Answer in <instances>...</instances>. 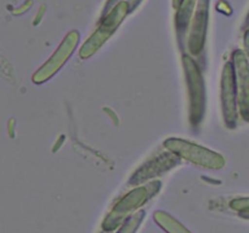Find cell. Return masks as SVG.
<instances>
[{
    "instance_id": "cell-17",
    "label": "cell",
    "mask_w": 249,
    "mask_h": 233,
    "mask_svg": "<svg viewBox=\"0 0 249 233\" xmlns=\"http://www.w3.org/2000/svg\"><path fill=\"white\" fill-rule=\"evenodd\" d=\"M182 2H184V0H173V7H174L175 10H178Z\"/></svg>"
},
{
    "instance_id": "cell-13",
    "label": "cell",
    "mask_w": 249,
    "mask_h": 233,
    "mask_svg": "<svg viewBox=\"0 0 249 233\" xmlns=\"http://www.w3.org/2000/svg\"><path fill=\"white\" fill-rule=\"evenodd\" d=\"M231 208L236 211H240L241 215L249 217V198H240L231 201Z\"/></svg>"
},
{
    "instance_id": "cell-2",
    "label": "cell",
    "mask_w": 249,
    "mask_h": 233,
    "mask_svg": "<svg viewBox=\"0 0 249 233\" xmlns=\"http://www.w3.org/2000/svg\"><path fill=\"white\" fill-rule=\"evenodd\" d=\"M130 11L128 1H121L117 4L108 14L101 18V23L97 27L96 31L90 35V38L85 41L79 50V56L83 60L91 57L96 51L101 49V46L111 38L114 32L119 28L122 22Z\"/></svg>"
},
{
    "instance_id": "cell-6",
    "label": "cell",
    "mask_w": 249,
    "mask_h": 233,
    "mask_svg": "<svg viewBox=\"0 0 249 233\" xmlns=\"http://www.w3.org/2000/svg\"><path fill=\"white\" fill-rule=\"evenodd\" d=\"M221 108L223 116L228 128L235 129L237 126L238 103L237 89H236L235 69L232 62H228L221 73Z\"/></svg>"
},
{
    "instance_id": "cell-4",
    "label": "cell",
    "mask_w": 249,
    "mask_h": 233,
    "mask_svg": "<svg viewBox=\"0 0 249 233\" xmlns=\"http://www.w3.org/2000/svg\"><path fill=\"white\" fill-rule=\"evenodd\" d=\"M160 182L152 181L150 182V183L136 187L133 191L129 192L125 197H123V198L117 203V205L114 206L108 217L105 220V230L111 231L113 230V228H116L117 226L126 217V215H129V214L133 213L134 210H136L139 206L143 205L146 201L150 200L153 196H156V194L160 192Z\"/></svg>"
},
{
    "instance_id": "cell-8",
    "label": "cell",
    "mask_w": 249,
    "mask_h": 233,
    "mask_svg": "<svg viewBox=\"0 0 249 233\" xmlns=\"http://www.w3.org/2000/svg\"><path fill=\"white\" fill-rule=\"evenodd\" d=\"M232 65L237 89L238 112L243 120L249 123V61L247 53L243 50H236L232 53Z\"/></svg>"
},
{
    "instance_id": "cell-10",
    "label": "cell",
    "mask_w": 249,
    "mask_h": 233,
    "mask_svg": "<svg viewBox=\"0 0 249 233\" xmlns=\"http://www.w3.org/2000/svg\"><path fill=\"white\" fill-rule=\"evenodd\" d=\"M197 0H184L179 9L177 10V16H175V28H177V35L179 45L184 48L186 44L187 33L190 32L192 18L195 15V7H196Z\"/></svg>"
},
{
    "instance_id": "cell-7",
    "label": "cell",
    "mask_w": 249,
    "mask_h": 233,
    "mask_svg": "<svg viewBox=\"0 0 249 233\" xmlns=\"http://www.w3.org/2000/svg\"><path fill=\"white\" fill-rule=\"evenodd\" d=\"M180 163H181V158L169 150L155 155L134 171V174L129 179L128 184L129 186H138V184L145 183V182L169 171L173 167L178 166Z\"/></svg>"
},
{
    "instance_id": "cell-11",
    "label": "cell",
    "mask_w": 249,
    "mask_h": 233,
    "mask_svg": "<svg viewBox=\"0 0 249 233\" xmlns=\"http://www.w3.org/2000/svg\"><path fill=\"white\" fill-rule=\"evenodd\" d=\"M155 220H157L158 225L162 226L169 233H190L185 227H182L177 220L163 211H158L155 215Z\"/></svg>"
},
{
    "instance_id": "cell-3",
    "label": "cell",
    "mask_w": 249,
    "mask_h": 233,
    "mask_svg": "<svg viewBox=\"0 0 249 233\" xmlns=\"http://www.w3.org/2000/svg\"><path fill=\"white\" fill-rule=\"evenodd\" d=\"M164 147L181 159L189 160L192 164L206 169L216 170L225 166V158L223 155L190 141L170 137L164 141Z\"/></svg>"
},
{
    "instance_id": "cell-1",
    "label": "cell",
    "mask_w": 249,
    "mask_h": 233,
    "mask_svg": "<svg viewBox=\"0 0 249 233\" xmlns=\"http://www.w3.org/2000/svg\"><path fill=\"white\" fill-rule=\"evenodd\" d=\"M182 66L189 91L190 123L196 128L202 121L206 112V85L201 69L191 56H182Z\"/></svg>"
},
{
    "instance_id": "cell-12",
    "label": "cell",
    "mask_w": 249,
    "mask_h": 233,
    "mask_svg": "<svg viewBox=\"0 0 249 233\" xmlns=\"http://www.w3.org/2000/svg\"><path fill=\"white\" fill-rule=\"evenodd\" d=\"M143 211H139V213L134 214L128 221L124 222V226L122 227V230L119 231V233H134L136 230H138L139 225H140L141 220L143 217Z\"/></svg>"
},
{
    "instance_id": "cell-15",
    "label": "cell",
    "mask_w": 249,
    "mask_h": 233,
    "mask_svg": "<svg viewBox=\"0 0 249 233\" xmlns=\"http://www.w3.org/2000/svg\"><path fill=\"white\" fill-rule=\"evenodd\" d=\"M245 49L246 52H247V56L249 57V28L246 29L245 33Z\"/></svg>"
},
{
    "instance_id": "cell-5",
    "label": "cell",
    "mask_w": 249,
    "mask_h": 233,
    "mask_svg": "<svg viewBox=\"0 0 249 233\" xmlns=\"http://www.w3.org/2000/svg\"><path fill=\"white\" fill-rule=\"evenodd\" d=\"M79 33L77 31H71L65 36L62 43L56 49L55 52L51 55V57L33 74L32 80H33L34 84H43L46 80L53 78L63 67V65L70 60L72 53L77 49L78 43H79Z\"/></svg>"
},
{
    "instance_id": "cell-16",
    "label": "cell",
    "mask_w": 249,
    "mask_h": 233,
    "mask_svg": "<svg viewBox=\"0 0 249 233\" xmlns=\"http://www.w3.org/2000/svg\"><path fill=\"white\" fill-rule=\"evenodd\" d=\"M140 2H141V0H128L129 7H130V11L135 10V7L138 6V5L140 4Z\"/></svg>"
},
{
    "instance_id": "cell-18",
    "label": "cell",
    "mask_w": 249,
    "mask_h": 233,
    "mask_svg": "<svg viewBox=\"0 0 249 233\" xmlns=\"http://www.w3.org/2000/svg\"><path fill=\"white\" fill-rule=\"evenodd\" d=\"M245 28H249V14L247 16V18H246V23H245Z\"/></svg>"
},
{
    "instance_id": "cell-9",
    "label": "cell",
    "mask_w": 249,
    "mask_h": 233,
    "mask_svg": "<svg viewBox=\"0 0 249 233\" xmlns=\"http://www.w3.org/2000/svg\"><path fill=\"white\" fill-rule=\"evenodd\" d=\"M208 14L209 0H198L187 38V49L194 56H198L203 51L208 26Z\"/></svg>"
},
{
    "instance_id": "cell-14",
    "label": "cell",
    "mask_w": 249,
    "mask_h": 233,
    "mask_svg": "<svg viewBox=\"0 0 249 233\" xmlns=\"http://www.w3.org/2000/svg\"><path fill=\"white\" fill-rule=\"evenodd\" d=\"M121 1H124V0H107L106 5H105V7H104V11H102L101 18H102V17L106 16V15L108 14V12L111 11V10L113 9V7L116 6L117 4H119Z\"/></svg>"
}]
</instances>
